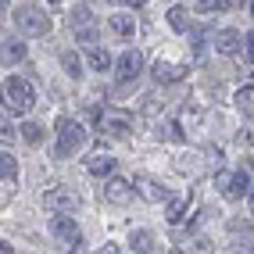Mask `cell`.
Returning a JSON list of instances; mask_svg holds the SVG:
<instances>
[{"mask_svg":"<svg viewBox=\"0 0 254 254\" xmlns=\"http://www.w3.org/2000/svg\"><path fill=\"white\" fill-rule=\"evenodd\" d=\"M4 108L14 115H25L32 108V86L18 75H7L4 79Z\"/></svg>","mask_w":254,"mask_h":254,"instance_id":"1","label":"cell"},{"mask_svg":"<svg viewBox=\"0 0 254 254\" xmlns=\"http://www.w3.org/2000/svg\"><path fill=\"white\" fill-rule=\"evenodd\" d=\"M82 143H86V129H82L79 122H72V118H61V122H58V147H54V154L68 158Z\"/></svg>","mask_w":254,"mask_h":254,"instance_id":"2","label":"cell"},{"mask_svg":"<svg viewBox=\"0 0 254 254\" xmlns=\"http://www.w3.org/2000/svg\"><path fill=\"white\" fill-rule=\"evenodd\" d=\"M14 22H18V29L25 32V36H47L50 32V18L40 7H18L14 11Z\"/></svg>","mask_w":254,"mask_h":254,"instance_id":"3","label":"cell"},{"mask_svg":"<svg viewBox=\"0 0 254 254\" xmlns=\"http://www.w3.org/2000/svg\"><path fill=\"white\" fill-rule=\"evenodd\" d=\"M50 233H54V240H58L61 247H68V251H75V247L82 244V233H79V226L72 222L68 215H54V222H50Z\"/></svg>","mask_w":254,"mask_h":254,"instance_id":"4","label":"cell"},{"mask_svg":"<svg viewBox=\"0 0 254 254\" xmlns=\"http://www.w3.org/2000/svg\"><path fill=\"white\" fill-rule=\"evenodd\" d=\"M72 25H75V40L82 43V47H97V22L90 18V11L86 7H75V14H72Z\"/></svg>","mask_w":254,"mask_h":254,"instance_id":"5","label":"cell"},{"mask_svg":"<svg viewBox=\"0 0 254 254\" xmlns=\"http://www.w3.org/2000/svg\"><path fill=\"white\" fill-rule=\"evenodd\" d=\"M43 208L47 211H75L79 208V193L75 190H64V186H58V190H47L43 193Z\"/></svg>","mask_w":254,"mask_h":254,"instance_id":"6","label":"cell"},{"mask_svg":"<svg viewBox=\"0 0 254 254\" xmlns=\"http://www.w3.org/2000/svg\"><path fill=\"white\" fill-rule=\"evenodd\" d=\"M115 72H118V82H132V79L143 72V54H140V50L122 54V58H118V64H115Z\"/></svg>","mask_w":254,"mask_h":254,"instance_id":"7","label":"cell"},{"mask_svg":"<svg viewBox=\"0 0 254 254\" xmlns=\"http://www.w3.org/2000/svg\"><path fill=\"white\" fill-rule=\"evenodd\" d=\"M100 126H104V132H111V136H129L132 115H126V111H108V115H100Z\"/></svg>","mask_w":254,"mask_h":254,"instance_id":"8","label":"cell"},{"mask_svg":"<svg viewBox=\"0 0 254 254\" xmlns=\"http://www.w3.org/2000/svg\"><path fill=\"white\" fill-rule=\"evenodd\" d=\"M132 193H136V186H132L129 179H122V176H115V179L104 186V197L111 200V204H129Z\"/></svg>","mask_w":254,"mask_h":254,"instance_id":"9","label":"cell"},{"mask_svg":"<svg viewBox=\"0 0 254 254\" xmlns=\"http://www.w3.org/2000/svg\"><path fill=\"white\" fill-rule=\"evenodd\" d=\"M236 47H240V32L236 29H218L215 32V50L218 54H236Z\"/></svg>","mask_w":254,"mask_h":254,"instance_id":"10","label":"cell"},{"mask_svg":"<svg viewBox=\"0 0 254 254\" xmlns=\"http://www.w3.org/2000/svg\"><path fill=\"white\" fill-rule=\"evenodd\" d=\"M150 72H154V79H158V82H179V79L186 75L183 64H172V61H158Z\"/></svg>","mask_w":254,"mask_h":254,"instance_id":"11","label":"cell"},{"mask_svg":"<svg viewBox=\"0 0 254 254\" xmlns=\"http://www.w3.org/2000/svg\"><path fill=\"white\" fill-rule=\"evenodd\" d=\"M86 168H90L93 176H111L115 168H118V161H115L111 154H90V158H86Z\"/></svg>","mask_w":254,"mask_h":254,"instance_id":"12","label":"cell"},{"mask_svg":"<svg viewBox=\"0 0 254 254\" xmlns=\"http://www.w3.org/2000/svg\"><path fill=\"white\" fill-rule=\"evenodd\" d=\"M0 179H4L7 193H11V183H18V161H14V154H0Z\"/></svg>","mask_w":254,"mask_h":254,"instance_id":"13","label":"cell"},{"mask_svg":"<svg viewBox=\"0 0 254 254\" xmlns=\"http://www.w3.org/2000/svg\"><path fill=\"white\" fill-rule=\"evenodd\" d=\"M251 183H254V168L251 165H244L240 172H236V183H233V197H251L254 190H251Z\"/></svg>","mask_w":254,"mask_h":254,"instance_id":"14","label":"cell"},{"mask_svg":"<svg viewBox=\"0 0 254 254\" xmlns=\"http://www.w3.org/2000/svg\"><path fill=\"white\" fill-rule=\"evenodd\" d=\"M136 190H140L147 200H168V190H165V186H158L154 179H147V176L136 179Z\"/></svg>","mask_w":254,"mask_h":254,"instance_id":"15","label":"cell"},{"mask_svg":"<svg viewBox=\"0 0 254 254\" xmlns=\"http://www.w3.org/2000/svg\"><path fill=\"white\" fill-rule=\"evenodd\" d=\"M129 247L136 251V254H154V233H147V229H136L129 236Z\"/></svg>","mask_w":254,"mask_h":254,"instance_id":"16","label":"cell"},{"mask_svg":"<svg viewBox=\"0 0 254 254\" xmlns=\"http://www.w3.org/2000/svg\"><path fill=\"white\" fill-rule=\"evenodd\" d=\"M111 29H115L122 40H132V32H136V22H132L129 14L122 11V14H111Z\"/></svg>","mask_w":254,"mask_h":254,"instance_id":"17","label":"cell"},{"mask_svg":"<svg viewBox=\"0 0 254 254\" xmlns=\"http://www.w3.org/2000/svg\"><path fill=\"white\" fill-rule=\"evenodd\" d=\"M22 58H25V43H22V40L4 43V64H18Z\"/></svg>","mask_w":254,"mask_h":254,"instance_id":"18","label":"cell"},{"mask_svg":"<svg viewBox=\"0 0 254 254\" xmlns=\"http://www.w3.org/2000/svg\"><path fill=\"white\" fill-rule=\"evenodd\" d=\"M90 68L93 72H108L111 68V54H108V50H100V47H93L90 50Z\"/></svg>","mask_w":254,"mask_h":254,"instance_id":"19","label":"cell"},{"mask_svg":"<svg viewBox=\"0 0 254 254\" xmlns=\"http://www.w3.org/2000/svg\"><path fill=\"white\" fill-rule=\"evenodd\" d=\"M236 108L244 115H254V86H240L236 90Z\"/></svg>","mask_w":254,"mask_h":254,"instance_id":"20","label":"cell"},{"mask_svg":"<svg viewBox=\"0 0 254 254\" xmlns=\"http://www.w3.org/2000/svg\"><path fill=\"white\" fill-rule=\"evenodd\" d=\"M61 64H64V72H68L72 79L82 75V68H79V54H75V50H64V54H61Z\"/></svg>","mask_w":254,"mask_h":254,"instance_id":"21","label":"cell"},{"mask_svg":"<svg viewBox=\"0 0 254 254\" xmlns=\"http://www.w3.org/2000/svg\"><path fill=\"white\" fill-rule=\"evenodd\" d=\"M168 22H172L176 29H190V14H186V7H168Z\"/></svg>","mask_w":254,"mask_h":254,"instance_id":"22","label":"cell"},{"mask_svg":"<svg viewBox=\"0 0 254 254\" xmlns=\"http://www.w3.org/2000/svg\"><path fill=\"white\" fill-rule=\"evenodd\" d=\"M183 254H211V244H204L200 236H190V240L183 244Z\"/></svg>","mask_w":254,"mask_h":254,"instance_id":"23","label":"cell"},{"mask_svg":"<svg viewBox=\"0 0 254 254\" xmlns=\"http://www.w3.org/2000/svg\"><path fill=\"white\" fill-rule=\"evenodd\" d=\"M233 183H236V172H218V176H215L218 193H226V197H233Z\"/></svg>","mask_w":254,"mask_h":254,"instance_id":"24","label":"cell"},{"mask_svg":"<svg viewBox=\"0 0 254 254\" xmlns=\"http://www.w3.org/2000/svg\"><path fill=\"white\" fill-rule=\"evenodd\" d=\"M22 136H25V143H43V136H47V129L43 126H22Z\"/></svg>","mask_w":254,"mask_h":254,"instance_id":"25","label":"cell"},{"mask_svg":"<svg viewBox=\"0 0 254 254\" xmlns=\"http://www.w3.org/2000/svg\"><path fill=\"white\" fill-rule=\"evenodd\" d=\"M183 215H186V200H172V204H168V222H183Z\"/></svg>","mask_w":254,"mask_h":254,"instance_id":"26","label":"cell"},{"mask_svg":"<svg viewBox=\"0 0 254 254\" xmlns=\"http://www.w3.org/2000/svg\"><path fill=\"white\" fill-rule=\"evenodd\" d=\"M97 254H122V251H118V247H115V244H104V247H100V251H97Z\"/></svg>","mask_w":254,"mask_h":254,"instance_id":"27","label":"cell"},{"mask_svg":"<svg viewBox=\"0 0 254 254\" xmlns=\"http://www.w3.org/2000/svg\"><path fill=\"white\" fill-rule=\"evenodd\" d=\"M247 58L254 61V32H251V36H247Z\"/></svg>","mask_w":254,"mask_h":254,"instance_id":"28","label":"cell"},{"mask_svg":"<svg viewBox=\"0 0 254 254\" xmlns=\"http://www.w3.org/2000/svg\"><path fill=\"white\" fill-rule=\"evenodd\" d=\"M0 254H14V251H11V247H7V240H4V247H0Z\"/></svg>","mask_w":254,"mask_h":254,"instance_id":"29","label":"cell"},{"mask_svg":"<svg viewBox=\"0 0 254 254\" xmlns=\"http://www.w3.org/2000/svg\"><path fill=\"white\" fill-rule=\"evenodd\" d=\"M126 4H132V7H140V4H143V0H126Z\"/></svg>","mask_w":254,"mask_h":254,"instance_id":"30","label":"cell"},{"mask_svg":"<svg viewBox=\"0 0 254 254\" xmlns=\"http://www.w3.org/2000/svg\"><path fill=\"white\" fill-rule=\"evenodd\" d=\"M247 200H251V211H254V193H251V197H247Z\"/></svg>","mask_w":254,"mask_h":254,"instance_id":"31","label":"cell"},{"mask_svg":"<svg viewBox=\"0 0 254 254\" xmlns=\"http://www.w3.org/2000/svg\"><path fill=\"white\" fill-rule=\"evenodd\" d=\"M251 14H254V0H251Z\"/></svg>","mask_w":254,"mask_h":254,"instance_id":"32","label":"cell"},{"mask_svg":"<svg viewBox=\"0 0 254 254\" xmlns=\"http://www.w3.org/2000/svg\"><path fill=\"white\" fill-rule=\"evenodd\" d=\"M179 254H183V251H179Z\"/></svg>","mask_w":254,"mask_h":254,"instance_id":"33","label":"cell"}]
</instances>
